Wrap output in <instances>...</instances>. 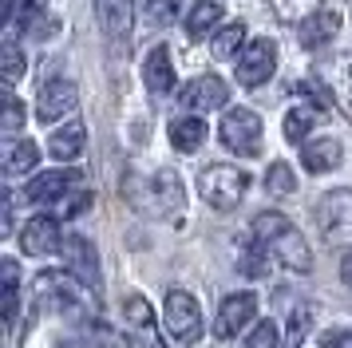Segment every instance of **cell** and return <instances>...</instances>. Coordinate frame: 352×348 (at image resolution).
<instances>
[{"label":"cell","mask_w":352,"mask_h":348,"mask_svg":"<svg viewBox=\"0 0 352 348\" xmlns=\"http://www.w3.org/2000/svg\"><path fill=\"white\" fill-rule=\"evenodd\" d=\"M202 142H206V123H202L198 115H182V119L170 123V146H175V151L190 155V151H198Z\"/></svg>","instance_id":"d6986e66"},{"label":"cell","mask_w":352,"mask_h":348,"mask_svg":"<svg viewBox=\"0 0 352 348\" xmlns=\"http://www.w3.org/2000/svg\"><path fill=\"white\" fill-rule=\"evenodd\" d=\"M76 103H80L76 83H72V79H52V83L40 87V99H36V119H40V123H56V119L72 115Z\"/></svg>","instance_id":"9c48e42d"},{"label":"cell","mask_w":352,"mask_h":348,"mask_svg":"<svg viewBox=\"0 0 352 348\" xmlns=\"http://www.w3.org/2000/svg\"><path fill=\"white\" fill-rule=\"evenodd\" d=\"M72 186H80V174L76 171H44L28 182L24 194H28V202H64Z\"/></svg>","instance_id":"4fadbf2b"},{"label":"cell","mask_w":352,"mask_h":348,"mask_svg":"<svg viewBox=\"0 0 352 348\" xmlns=\"http://www.w3.org/2000/svg\"><path fill=\"white\" fill-rule=\"evenodd\" d=\"M178 4H182V0H143V16L146 20H151V24H170V20H175L178 16Z\"/></svg>","instance_id":"4dcf8cb0"},{"label":"cell","mask_w":352,"mask_h":348,"mask_svg":"<svg viewBox=\"0 0 352 348\" xmlns=\"http://www.w3.org/2000/svg\"><path fill=\"white\" fill-rule=\"evenodd\" d=\"M238 265H241V273H254V277H261V273H265V246H261L257 237H254V250L241 253Z\"/></svg>","instance_id":"836d02e7"},{"label":"cell","mask_w":352,"mask_h":348,"mask_svg":"<svg viewBox=\"0 0 352 348\" xmlns=\"http://www.w3.org/2000/svg\"><path fill=\"white\" fill-rule=\"evenodd\" d=\"M241 44H245V28H241V24H226V28L214 36V56H218V60H230V56H238Z\"/></svg>","instance_id":"83f0119b"},{"label":"cell","mask_w":352,"mask_h":348,"mask_svg":"<svg viewBox=\"0 0 352 348\" xmlns=\"http://www.w3.org/2000/svg\"><path fill=\"white\" fill-rule=\"evenodd\" d=\"M123 313H127V320L135 325V332H143L155 325V309H151V301L139 297V293H131L127 301H123Z\"/></svg>","instance_id":"f1b7e54d"},{"label":"cell","mask_w":352,"mask_h":348,"mask_svg":"<svg viewBox=\"0 0 352 348\" xmlns=\"http://www.w3.org/2000/svg\"><path fill=\"white\" fill-rule=\"evenodd\" d=\"M324 348H352V329H336V332H324L320 336Z\"/></svg>","instance_id":"8d00e7d4"},{"label":"cell","mask_w":352,"mask_h":348,"mask_svg":"<svg viewBox=\"0 0 352 348\" xmlns=\"http://www.w3.org/2000/svg\"><path fill=\"white\" fill-rule=\"evenodd\" d=\"M4 320H16V261H4Z\"/></svg>","instance_id":"1f68e13d"},{"label":"cell","mask_w":352,"mask_h":348,"mask_svg":"<svg viewBox=\"0 0 352 348\" xmlns=\"http://www.w3.org/2000/svg\"><path fill=\"white\" fill-rule=\"evenodd\" d=\"M83 142H87V131H83V123H64L60 131H52V139H48V151L52 158H60V162H72V158H80L83 155Z\"/></svg>","instance_id":"ac0fdd59"},{"label":"cell","mask_w":352,"mask_h":348,"mask_svg":"<svg viewBox=\"0 0 352 348\" xmlns=\"http://www.w3.org/2000/svg\"><path fill=\"white\" fill-rule=\"evenodd\" d=\"M20 76H24V52L16 47V24H12L4 40V83H16Z\"/></svg>","instance_id":"f546056e"},{"label":"cell","mask_w":352,"mask_h":348,"mask_svg":"<svg viewBox=\"0 0 352 348\" xmlns=\"http://www.w3.org/2000/svg\"><path fill=\"white\" fill-rule=\"evenodd\" d=\"M257 313V297L254 293H230V297H222V305H218V320H214V336L218 340H230V336H238L250 320H254Z\"/></svg>","instance_id":"ba28073f"},{"label":"cell","mask_w":352,"mask_h":348,"mask_svg":"<svg viewBox=\"0 0 352 348\" xmlns=\"http://www.w3.org/2000/svg\"><path fill=\"white\" fill-rule=\"evenodd\" d=\"M60 253H64V265L67 273H76L83 285H99V265H96V246L87 241V237L72 234L64 237V246H60Z\"/></svg>","instance_id":"7c38bea8"},{"label":"cell","mask_w":352,"mask_h":348,"mask_svg":"<svg viewBox=\"0 0 352 348\" xmlns=\"http://www.w3.org/2000/svg\"><path fill=\"white\" fill-rule=\"evenodd\" d=\"M254 237L285 269H293V273H309V269H313V250H309V241L301 237V230H297L285 214H273V210L257 214L254 218Z\"/></svg>","instance_id":"6da1fadb"},{"label":"cell","mask_w":352,"mask_h":348,"mask_svg":"<svg viewBox=\"0 0 352 348\" xmlns=\"http://www.w3.org/2000/svg\"><path fill=\"white\" fill-rule=\"evenodd\" d=\"M313 214H317L320 237H324L329 246L352 241V190H329V194L317 202Z\"/></svg>","instance_id":"277c9868"},{"label":"cell","mask_w":352,"mask_h":348,"mask_svg":"<svg viewBox=\"0 0 352 348\" xmlns=\"http://www.w3.org/2000/svg\"><path fill=\"white\" fill-rule=\"evenodd\" d=\"M143 79L151 95H170L175 91V63H170V52L166 47H155L143 63Z\"/></svg>","instance_id":"e0dca14e"},{"label":"cell","mask_w":352,"mask_h":348,"mask_svg":"<svg viewBox=\"0 0 352 348\" xmlns=\"http://www.w3.org/2000/svg\"><path fill=\"white\" fill-rule=\"evenodd\" d=\"M36 162H40V146H36L32 139L12 142V146L4 151V171L8 174H32Z\"/></svg>","instance_id":"603a6c76"},{"label":"cell","mask_w":352,"mask_h":348,"mask_svg":"<svg viewBox=\"0 0 352 348\" xmlns=\"http://www.w3.org/2000/svg\"><path fill=\"white\" fill-rule=\"evenodd\" d=\"M214 24H222V4L202 0V4H194V12L186 16V36H190V40H202V36H210Z\"/></svg>","instance_id":"7402d4cb"},{"label":"cell","mask_w":352,"mask_h":348,"mask_svg":"<svg viewBox=\"0 0 352 348\" xmlns=\"http://www.w3.org/2000/svg\"><path fill=\"white\" fill-rule=\"evenodd\" d=\"M340 32V12H317L301 24V44L305 47H324Z\"/></svg>","instance_id":"ffe728a7"},{"label":"cell","mask_w":352,"mask_h":348,"mask_svg":"<svg viewBox=\"0 0 352 348\" xmlns=\"http://www.w3.org/2000/svg\"><path fill=\"white\" fill-rule=\"evenodd\" d=\"M80 289H83V281L76 273H40L32 293L44 313H72L80 305Z\"/></svg>","instance_id":"8992f818"},{"label":"cell","mask_w":352,"mask_h":348,"mask_svg":"<svg viewBox=\"0 0 352 348\" xmlns=\"http://www.w3.org/2000/svg\"><path fill=\"white\" fill-rule=\"evenodd\" d=\"M218 139L234 155H245V158L257 155L261 151V115L250 107H230L222 127H218Z\"/></svg>","instance_id":"3957f363"},{"label":"cell","mask_w":352,"mask_h":348,"mask_svg":"<svg viewBox=\"0 0 352 348\" xmlns=\"http://www.w3.org/2000/svg\"><path fill=\"white\" fill-rule=\"evenodd\" d=\"M162 316H166V329H170V336L178 345H198V336H202V309H198V301L190 293L170 289L166 305H162Z\"/></svg>","instance_id":"5b68a950"},{"label":"cell","mask_w":352,"mask_h":348,"mask_svg":"<svg viewBox=\"0 0 352 348\" xmlns=\"http://www.w3.org/2000/svg\"><path fill=\"white\" fill-rule=\"evenodd\" d=\"M320 79L329 83L336 107L352 119V52H344V56H336V60L324 63V67H320Z\"/></svg>","instance_id":"9a60e30c"},{"label":"cell","mask_w":352,"mask_h":348,"mask_svg":"<svg viewBox=\"0 0 352 348\" xmlns=\"http://www.w3.org/2000/svg\"><path fill=\"white\" fill-rule=\"evenodd\" d=\"M270 8L277 12V20H285V24H305L309 16L320 12V0H270Z\"/></svg>","instance_id":"cb8c5ba5"},{"label":"cell","mask_w":352,"mask_h":348,"mask_svg":"<svg viewBox=\"0 0 352 348\" xmlns=\"http://www.w3.org/2000/svg\"><path fill=\"white\" fill-rule=\"evenodd\" d=\"M20 127H24V103L8 91V99H4V131H8V135H16Z\"/></svg>","instance_id":"e575fe53"},{"label":"cell","mask_w":352,"mask_h":348,"mask_svg":"<svg viewBox=\"0 0 352 348\" xmlns=\"http://www.w3.org/2000/svg\"><path fill=\"white\" fill-rule=\"evenodd\" d=\"M340 277H344V285L352 289V250L344 253V257H340Z\"/></svg>","instance_id":"f35d334b"},{"label":"cell","mask_w":352,"mask_h":348,"mask_svg":"<svg viewBox=\"0 0 352 348\" xmlns=\"http://www.w3.org/2000/svg\"><path fill=\"white\" fill-rule=\"evenodd\" d=\"M178 103L190 111V115H198V111H222L230 103V87L218 76H198L178 91Z\"/></svg>","instance_id":"52a82bcc"},{"label":"cell","mask_w":352,"mask_h":348,"mask_svg":"<svg viewBox=\"0 0 352 348\" xmlns=\"http://www.w3.org/2000/svg\"><path fill=\"white\" fill-rule=\"evenodd\" d=\"M245 348H281L277 345V325L273 320H257L254 332L245 336Z\"/></svg>","instance_id":"d6a6232c"},{"label":"cell","mask_w":352,"mask_h":348,"mask_svg":"<svg viewBox=\"0 0 352 348\" xmlns=\"http://www.w3.org/2000/svg\"><path fill=\"white\" fill-rule=\"evenodd\" d=\"M273 67H277L273 40H254L238 60V83L241 87H261V83L273 76Z\"/></svg>","instance_id":"30bf717a"},{"label":"cell","mask_w":352,"mask_h":348,"mask_svg":"<svg viewBox=\"0 0 352 348\" xmlns=\"http://www.w3.org/2000/svg\"><path fill=\"white\" fill-rule=\"evenodd\" d=\"M56 348H80V345H56Z\"/></svg>","instance_id":"ab89813d"},{"label":"cell","mask_w":352,"mask_h":348,"mask_svg":"<svg viewBox=\"0 0 352 348\" xmlns=\"http://www.w3.org/2000/svg\"><path fill=\"white\" fill-rule=\"evenodd\" d=\"M36 0H4V12H8V24H16V16L32 12Z\"/></svg>","instance_id":"74e56055"},{"label":"cell","mask_w":352,"mask_h":348,"mask_svg":"<svg viewBox=\"0 0 352 348\" xmlns=\"http://www.w3.org/2000/svg\"><path fill=\"white\" fill-rule=\"evenodd\" d=\"M245 190H250L245 171L230 166V162H214V166H206V171L198 174V194H202L206 206H214V210H234V206L245 198Z\"/></svg>","instance_id":"7a4b0ae2"},{"label":"cell","mask_w":352,"mask_h":348,"mask_svg":"<svg viewBox=\"0 0 352 348\" xmlns=\"http://www.w3.org/2000/svg\"><path fill=\"white\" fill-rule=\"evenodd\" d=\"M265 190H270L273 198H285L297 190V174L289 171V162H273L270 174H265Z\"/></svg>","instance_id":"4316f807"},{"label":"cell","mask_w":352,"mask_h":348,"mask_svg":"<svg viewBox=\"0 0 352 348\" xmlns=\"http://www.w3.org/2000/svg\"><path fill=\"white\" fill-rule=\"evenodd\" d=\"M99 28L111 44H123L131 32V16H135V0H96Z\"/></svg>","instance_id":"5bb4252c"},{"label":"cell","mask_w":352,"mask_h":348,"mask_svg":"<svg viewBox=\"0 0 352 348\" xmlns=\"http://www.w3.org/2000/svg\"><path fill=\"white\" fill-rule=\"evenodd\" d=\"M313 123H317V111H313V107L285 111V139L289 142H305V135L313 131Z\"/></svg>","instance_id":"484cf974"},{"label":"cell","mask_w":352,"mask_h":348,"mask_svg":"<svg viewBox=\"0 0 352 348\" xmlns=\"http://www.w3.org/2000/svg\"><path fill=\"white\" fill-rule=\"evenodd\" d=\"M60 246H64V237H60V221L48 218V214L32 218L24 230H20V250L32 253V257H48V253H56Z\"/></svg>","instance_id":"8fae6325"},{"label":"cell","mask_w":352,"mask_h":348,"mask_svg":"<svg viewBox=\"0 0 352 348\" xmlns=\"http://www.w3.org/2000/svg\"><path fill=\"white\" fill-rule=\"evenodd\" d=\"M87 206H91V194H76V198H64V202H60V214H64V218H76V214H83V210H87Z\"/></svg>","instance_id":"d590c367"},{"label":"cell","mask_w":352,"mask_h":348,"mask_svg":"<svg viewBox=\"0 0 352 348\" xmlns=\"http://www.w3.org/2000/svg\"><path fill=\"white\" fill-rule=\"evenodd\" d=\"M151 182H155V210L159 214H175L178 206H182V182H178V174L159 171Z\"/></svg>","instance_id":"44dd1931"},{"label":"cell","mask_w":352,"mask_h":348,"mask_svg":"<svg viewBox=\"0 0 352 348\" xmlns=\"http://www.w3.org/2000/svg\"><path fill=\"white\" fill-rule=\"evenodd\" d=\"M340 158H344V146L336 139H317V142H305L301 151V162L309 174H329L340 166Z\"/></svg>","instance_id":"2e32d148"},{"label":"cell","mask_w":352,"mask_h":348,"mask_svg":"<svg viewBox=\"0 0 352 348\" xmlns=\"http://www.w3.org/2000/svg\"><path fill=\"white\" fill-rule=\"evenodd\" d=\"M309 325H313V305H297L293 316H289V329H285L281 348H301L305 336H309Z\"/></svg>","instance_id":"d4e9b609"}]
</instances>
